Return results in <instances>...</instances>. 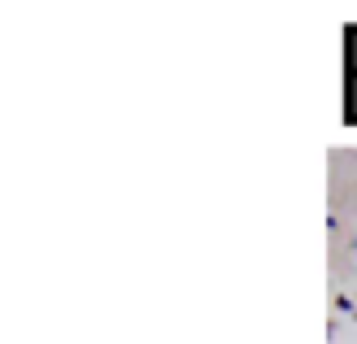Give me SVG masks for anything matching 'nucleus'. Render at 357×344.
Wrapping results in <instances>:
<instances>
[]
</instances>
